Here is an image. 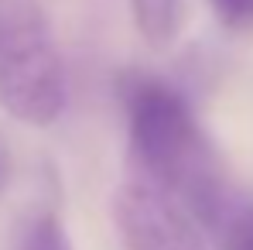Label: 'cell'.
<instances>
[{"mask_svg": "<svg viewBox=\"0 0 253 250\" xmlns=\"http://www.w3.org/2000/svg\"><path fill=\"white\" fill-rule=\"evenodd\" d=\"M212 237L222 250H253V196H243V202L219 223Z\"/></svg>", "mask_w": 253, "mask_h": 250, "instance_id": "6", "label": "cell"}, {"mask_svg": "<svg viewBox=\"0 0 253 250\" xmlns=\"http://www.w3.org/2000/svg\"><path fill=\"white\" fill-rule=\"evenodd\" d=\"M113 219L130 250H209L195 219L140 175L117 189Z\"/></svg>", "mask_w": 253, "mask_h": 250, "instance_id": "3", "label": "cell"}, {"mask_svg": "<svg viewBox=\"0 0 253 250\" xmlns=\"http://www.w3.org/2000/svg\"><path fill=\"white\" fill-rule=\"evenodd\" d=\"M140 38L154 48H168L185 24V0H130Z\"/></svg>", "mask_w": 253, "mask_h": 250, "instance_id": "4", "label": "cell"}, {"mask_svg": "<svg viewBox=\"0 0 253 250\" xmlns=\"http://www.w3.org/2000/svg\"><path fill=\"white\" fill-rule=\"evenodd\" d=\"M130 151L137 175L168 192L209 233L243 202L219 151L192 117L188 103L158 79H130L124 86Z\"/></svg>", "mask_w": 253, "mask_h": 250, "instance_id": "1", "label": "cell"}, {"mask_svg": "<svg viewBox=\"0 0 253 250\" xmlns=\"http://www.w3.org/2000/svg\"><path fill=\"white\" fill-rule=\"evenodd\" d=\"M0 110L31 127L65 110V69L42 0H0Z\"/></svg>", "mask_w": 253, "mask_h": 250, "instance_id": "2", "label": "cell"}, {"mask_svg": "<svg viewBox=\"0 0 253 250\" xmlns=\"http://www.w3.org/2000/svg\"><path fill=\"white\" fill-rule=\"evenodd\" d=\"M7 178H10V154H7V148L0 141V189L7 185Z\"/></svg>", "mask_w": 253, "mask_h": 250, "instance_id": "8", "label": "cell"}, {"mask_svg": "<svg viewBox=\"0 0 253 250\" xmlns=\"http://www.w3.org/2000/svg\"><path fill=\"white\" fill-rule=\"evenodd\" d=\"M209 7L229 31H253V0H209Z\"/></svg>", "mask_w": 253, "mask_h": 250, "instance_id": "7", "label": "cell"}, {"mask_svg": "<svg viewBox=\"0 0 253 250\" xmlns=\"http://www.w3.org/2000/svg\"><path fill=\"white\" fill-rule=\"evenodd\" d=\"M17 250H72V244H69V233H65L62 219L55 212H42L24 226Z\"/></svg>", "mask_w": 253, "mask_h": 250, "instance_id": "5", "label": "cell"}]
</instances>
